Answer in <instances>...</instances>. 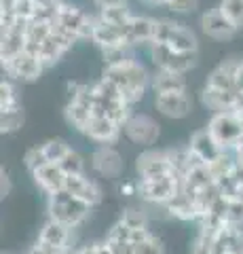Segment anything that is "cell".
<instances>
[{"instance_id":"6da1fadb","label":"cell","mask_w":243,"mask_h":254,"mask_svg":"<svg viewBox=\"0 0 243 254\" xmlns=\"http://www.w3.org/2000/svg\"><path fill=\"white\" fill-rule=\"evenodd\" d=\"M101 78H106L114 87H119L123 100L129 106L138 104L144 98V93L150 89L152 83V74L136 58H127L119 64H108L104 72H101Z\"/></svg>"},{"instance_id":"7a4b0ae2","label":"cell","mask_w":243,"mask_h":254,"mask_svg":"<svg viewBox=\"0 0 243 254\" xmlns=\"http://www.w3.org/2000/svg\"><path fill=\"white\" fill-rule=\"evenodd\" d=\"M91 210H93V205L78 199V197H74L66 189H61L57 193L47 197V212H49V218L57 220L70 229L81 227L83 222L89 218Z\"/></svg>"},{"instance_id":"3957f363","label":"cell","mask_w":243,"mask_h":254,"mask_svg":"<svg viewBox=\"0 0 243 254\" xmlns=\"http://www.w3.org/2000/svg\"><path fill=\"white\" fill-rule=\"evenodd\" d=\"M207 131L224 150H235L243 140V121L237 110L214 113L207 121Z\"/></svg>"},{"instance_id":"277c9868","label":"cell","mask_w":243,"mask_h":254,"mask_svg":"<svg viewBox=\"0 0 243 254\" xmlns=\"http://www.w3.org/2000/svg\"><path fill=\"white\" fill-rule=\"evenodd\" d=\"M53 9H55V19L64 28H68L78 41H91L93 34V23H96V15H89L68 0H51Z\"/></svg>"},{"instance_id":"5b68a950","label":"cell","mask_w":243,"mask_h":254,"mask_svg":"<svg viewBox=\"0 0 243 254\" xmlns=\"http://www.w3.org/2000/svg\"><path fill=\"white\" fill-rule=\"evenodd\" d=\"M138 182V197L150 205H165L178 195V190L182 189V178L178 174H169V176H161L154 180H136Z\"/></svg>"},{"instance_id":"8992f818","label":"cell","mask_w":243,"mask_h":254,"mask_svg":"<svg viewBox=\"0 0 243 254\" xmlns=\"http://www.w3.org/2000/svg\"><path fill=\"white\" fill-rule=\"evenodd\" d=\"M148 53H150V60L156 70H169V72H180V74L191 72L199 62V53H182L171 49L169 45H159V43L148 45Z\"/></svg>"},{"instance_id":"52a82bcc","label":"cell","mask_w":243,"mask_h":254,"mask_svg":"<svg viewBox=\"0 0 243 254\" xmlns=\"http://www.w3.org/2000/svg\"><path fill=\"white\" fill-rule=\"evenodd\" d=\"M123 136L138 146L152 148V144H156V140L161 136V125L152 117L133 113L129 121L123 125Z\"/></svg>"},{"instance_id":"ba28073f","label":"cell","mask_w":243,"mask_h":254,"mask_svg":"<svg viewBox=\"0 0 243 254\" xmlns=\"http://www.w3.org/2000/svg\"><path fill=\"white\" fill-rule=\"evenodd\" d=\"M2 68L6 76L11 81H21V83H32V81H38L41 74L45 72V64L36 58L34 53L30 51H21L19 55H15L11 60H4L2 62Z\"/></svg>"},{"instance_id":"9c48e42d","label":"cell","mask_w":243,"mask_h":254,"mask_svg":"<svg viewBox=\"0 0 243 254\" xmlns=\"http://www.w3.org/2000/svg\"><path fill=\"white\" fill-rule=\"evenodd\" d=\"M136 172L140 180H154L174 174L167 148H146L144 153H140L136 159Z\"/></svg>"},{"instance_id":"30bf717a","label":"cell","mask_w":243,"mask_h":254,"mask_svg":"<svg viewBox=\"0 0 243 254\" xmlns=\"http://www.w3.org/2000/svg\"><path fill=\"white\" fill-rule=\"evenodd\" d=\"M199 26H201V32L214 41H231V38L237 36V26L226 17L222 13L220 6L216 9H207L205 13H201L199 17Z\"/></svg>"},{"instance_id":"8fae6325","label":"cell","mask_w":243,"mask_h":254,"mask_svg":"<svg viewBox=\"0 0 243 254\" xmlns=\"http://www.w3.org/2000/svg\"><path fill=\"white\" fill-rule=\"evenodd\" d=\"M91 170L101 178L116 180V178L123 176L125 161H123L121 153L114 146H106L104 144V146H97L91 153Z\"/></svg>"},{"instance_id":"7c38bea8","label":"cell","mask_w":243,"mask_h":254,"mask_svg":"<svg viewBox=\"0 0 243 254\" xmlns=\"http://www.w3.org/2000/svg\"><path fill=\"white\" fill-rule=\"evenodd\" d=\"M154 108L167 119H184L193 113V98L188 91L154 93Z\"/></svg>"},{"instance_id":"4fadbf2b","label":"cell","mask_w":243,"mask_h":254,"mask_svg":"<svg viewBox=\"0 0 243 254\" xmlns=\"http://www.w3.org/2000/svg\"><path fill=\"white\" fill-rule=\"evenodd\" d=\"M83 136L89 138L91 142H96L97 146H104V144L112 146L123 136V127L108 117H91V121L85 127Z\"/></svg>"},{"instance_id":"5bb4252c","label":"cell","mask_w":243,"mask_h":254,"mask_svg":"<svg viewBox=\"0 0 243 254\" xmlns=\"http://www.w3.org/2000/svg\"><path fill=\"white\" fill-rule=\"evenodd\" d=\"M91 43L97 47L99 51H108V49H119V47H131L125 36V28L112 26L96 15V23H93V34H91Z\"/></svg>"},{"instance_id":"9a60e30c","label":"cell","mask_w":243,"mask_h":254,"mask_svg":"<svg viewBox=\"0 0 243 254\" xmlns=\"http://www.w3.org/2000/svg\"><path fill=\"white\" fill-rule=\"evenodd\" d=\"M188 148L193 150L194 155H197L203 163H214L218 157H222L226 150L218 144L216 138L211 136V133L207 131V127H203V129H197L191 136V140H188Z\"/></svg>"},{"instance_id":"2e32d148","label":"cell","mask_w":243,"mask_h":254,"mask_svg":"<svg viewBox=\"0 0 243 254\" xmlns=\"http://www.w3.org/2000/svg\"><path fill=\"white\" fill-rule=\"evenodd\" d=\"M154 28L156 19L148 15H131L129 23L125 26V36L131 47L138 45H150L154 41Z\"/></svg>"},{"instance_id":"e0dca14e","label":"cell","mask_w":243,"mask_h":254,"mask_svg":"<svg viewBox=\"0 0 243 254\" xmlns=\"http://www.w3.org/2000/svg\"><path fill=\"white\" fill-rule=\"evenodd\" d=\"M66 190H70L74 197L87 201L89 205H96L101 201V189L93 178H89L87 174H72L66 178Z\"/></svg>"},{"instance_id":"ac0fdd59","label":"cell","mask_w":243,"mask_h":254,"mask_svg":"<svg viewBox=\"0 0 243 254\" xmlns=\"http://www.w3.org/2000/svg\"><path fill=\"white\" fill-rule=\"evenodd\" d=\"M32 178L36 182V187L43 190V193L49 197L53 193H57V190L66 189V178L68 174L61 170L59 163H47L43 165L41 170H38L36 174H32Z\"/></svg>"},{"instance_id":"d6986e66","label":"cell","mask_w":243,"mask_h":254,"mask_svg":"<svg viewBox=\"0 0 243 254\" xmlns=\"http://www.w3.org/2000/svg\"><path fill=\"white\" fill-rule=\"evenodd\" d=\"M165 212L169 216L184 220V222H199L201 220V210H199L197 201H194L184 189H180L178 195L165 205Z\"/></svg>"},{"instance_id":"ffe728a7","label":"cell","mask_w":243,"mask_h":254,"mask_svg":"<svg viewBox=\"0 0 243 254\" xmlns=\"http://www.w3.org/2000/svg\"><path fill=\"white\" fill-rule=\"evenodd\" d=\"M235 66H237V58H229L222 64H218L209 72L203 87H209L216 91H237L235 89Z\"/></svg>"},{"instance_id":"44dd1931","label":"cell","mask_w":243,"mask_h":254,"mask_svg":"<svg viewBox=\"0 0 243 254\" xmlns=\"http://www.w3.org/2000/svg\"><path fill=\"white\" fill-rule=\"evenodd\" d=\"M165 45H169L171 49L182 51V53H199V38H197V34H194L188 26L180 23V21H174Z\"/></svg>"},{"instance_id":"7402d4cb","label":"cell","mask_w":243,"mask_h":254,"mask_svg":"<svg viewBox=\"0 0 243 254\" xmlns=\"http://www.w3.org/2000/svg\"><path fill=\"white\" fill-rule=\"evenodd\" d=\"M38 240L45 242V244H49V246H55V248H68V250H72V229L66 227V225H61V222L57 220H47L43 229H41V233H38Z\"/></svg>"},{"instance_id":"603a6c76","label":"cell","mask_w":243,"mask_h":254,"mask_svg":"<svg viewBox=\"0 0 243 254\" xmlns=\"http://www.w3.org/2000/svg\"><path fill=\"white\" fill-rule=\"evenodd\" d=\"M186 74L180 72H169V70H156L152 74L150 89L154 93H174V91H188L186 85Z\"/></svg>"},{"instance_id":"cb8c5ba5","label":"cell","mask_w":243,"mask_h":254,"mask_svg":"<svg viewBox=\"0 0 243 254\" xmlns=\"http://www.w3.org/2000/svg\"><path fill=\"white\" fill-rule=\"evenodd\" d=\"M64 117L68 125H72L76 131H85V127H87V123L91 121L93 113L89 108H85L83 104H78V102H66V108H64Z\"/></svg>"},{"instance_id":"d4e9b609","label":"cell","mask_w":243,"mask_h":254,"mask_svg":"<svg viewBox=\"0 0 243 254\" xmlns=\"http://www.w3.org/2000/svg\"><path fill=\"white\" fill-rule=\"evenodd\" d=\"M19 106H21V98L17 93V87H15V81L2 78V83H0V110L19 108Z\"/></svg>"},{"instance_id":"484cf974","label":"cell","mask_w":243,"mask_h":254,"mask_svg":"<svg viewBox=\"0 0 243 254\" xmlns=\"http://www.w3.org/2000/svg\"><path fill=\"white\" fill-rule=\"evenodd\" d=\"M23 121H26V117H23L21 106L0 110V129H2V133H15L17 129H21Z\"/></svg>"},{"instance_id":"4316f807","label":"cell","mask_w":243,"mask_h":254,"mask_svg":"<svg viewBox=\"0 0 243 254\" xmlns=\"http://www.w3.org/2000/svg\"><path fill=\"white\" fill-rule=\"evenodd\" d=\"M97 15L104 21L108 23H112V26H119V28H125L129 23L131 19V11H129V6H110V9H99Z\"/></svg>"},{"instance_id":"83f0119b","label":"cell","mask_w":243,"mask_h":254,"mask_svg":"<svg viewBox=\"0 0 243 254\" xmlns=\"http://www.w3.org/2000/svg\"><path fill=\"white\" fill-rule=\"evenodd\" d=\"M43 148H45V155H47V159H49V163H59L61 159L68 155L70 144L61 138H51V140L45 142Z\"/></svg>"},{"instance_id":"f1b7e54d","label":"cell","mask_w":243,"mask_h":254,"mask_svg":"<svg viewBox=\"0 0 243 254\" xmlns=\"http://www.w3.org/2000/svg\"><path fill=\"white\" fill-rule=\"evenodd\" d=\"M47 163H49V159H47V155H45L43 144H41V146L28 148V150H26V155H23V165L28 168L30 174H36V172L41 170L43 165H47Z\"/></svg>"},{"instance_id":"f546056e","label":"cell","mask_w":243,"mask_h":254,"mask_svg":"<svg viewBox=\"0 0 243 254\" xmlns=\"http://www.w3.org/2000/svg\"><path fill=\"white\" fill-rule=\"evenodd\" d=\"M218 6L237 26V30H243V0H220Z\"/></svg>"},{"instance_id":"4dcf8cb0","label":"cell","mask_w":243,"mask_h":254,"mask_svg":"<svg viewBox=\"0 0 243 254\" xmlns=\"http://www.w3.org/2000/svg\"><path fill=\"white\" fill-rule=\"evenodd\" d=\"M59 165L68 176H72V174H85V159L81 157V153H76L74 148L68 150V155L61 159Z\"/></svg>"},{"instance_id":"1f68e13d","label":"cell","mask_w":243,"mask_h":254,"mask_svg":"<svg viewBox=\"0 0 243 254\" xmlns=\"http://www.w3.org/2000/svg\"><path fill=\"white\" fill-rule=\"evenodd\" d=\"M127 227L131 229H146L148 227V216H146V212L144 210H140V208H127V210H123L121 214V218Z\"/></svg>"},{"instance_id":"d6a6232c","label":"cell","mask_w":243,"mask_h":254,"mask_svg":"<svg viewBox=\"0 0 243 254\" xmlns=\"http://www.w3.org/2000/svg\"><path fill=\"white\" fill-rule=\"evenodd\" d=\"M38 2H41V0H13L11 9L19 19L32 21L36 15V9H38Z\"/></svg>"},{"instance_id":"836d02e7","label":"cell","mask_w":243,"mask_h":254,"mask_svg":"<svg viewBox=\"0 0 243 254\" xmlns=\"http://www.w3.org/2000/svg\"><path fill=\"white\" fill-rule=\"evenodd\" d=\"M136 252L138 254H165V246H163V242L156 235H150L148 240L136 246Z\"/></svg>"},{"instance_id":"e575fe53","label":"cell","mask_w":243,"mask_h":254,"mask_svg":"<svg viewBox=\"0 0 243 254\" xmlns=\"http://www.w3.org/2000/svg\"><path fill=\"white\" fill-rule=\"evenodd\" d=\"M131 231L133 229L127 227L123 220H116L114 225L108 229V235L106 240H116V242H131Z\"/></svg>"},{"instance_id":"d590c367","label":"cell","mask_w":243,"mask_h":254,"mask_svg":"<svg viewBox=\"0 0 243 254\" xmlns=\"http://www.w3.org/2000/svg\"><path fill=\"white\" fill-rule=\"evenodd\" d=\"M199 6V0H171L167 4V9L171 13H180V15H188V13H194Z\"/></svg>"},{"instance_id":"8d00e7d4","label":"cell","mask_w":243,"mask_h":254,"mask_svg":"<svg viewBox=\"0 0 243 254\" xmlns=\"http://www.w3.org/2000/svg\"><path fill=\"white\" fill-rule=\"evenodd\" d=\"M106 244L110 246L112 254H136V246L131 242H116V240H106Z\"/></svg>"},{"instance_id":"74e56055","label":"cell","mask_w":243,"mask_h":254,"mask_svg":"<svg viewBox=\"0 0 243 254\" xmlns=\"http://www.w3.org/2000/svg\"><path fill=\"white\" fill-rule=\"evenodd\" d=\"M11 189H13V185H11L9 174L2 170V172H0V195H2V197H9V195H11Z\"/></svg>"},{"instance_id":"f35d334b","label":"cell","mask_w":243,"mask_h":254,"mask_svg":"<svg viewBox=\"0 0 243 254\" xmlns=\"http://www.w3.org/2000/svg\"><path fill=\"white\" fill-rule=\"evenodd\" d=\"M150 235H152V233L148 231V227H146V229H133V231H131V244L138 246V244H142L144 240H148Z\"/></svg>"},{"instance_id":"ab89813d","label":"cell","mask_w":243,"mask_h":254,"mask_svg":"<svg viewBox=\"0 0 243 254\" xmlns=\"http://www.w3.org/2000/svg\"><path fill=\"white\" fill-rule=\"evenodd\" d=\"M97 9H110V6H127V0H93Z\"/></svg>"},{"instance_id":"60d3db41","label":"cell","mask_w":243,"mask_h":254,"mask_svg":"<svg viewBox=\"0 0 243 254\" xmlns=\"http://www.w3.org/2000/svg\"><path fill=\"white\" fill-rule=\"evenodd\" d=\"M119 190L123 195H138V182H121Z\"/></svg>"},{"instance_id":"b9f144b4","label":"cell","mask_w":243,"mask_h":254,"mask_svg":"<svg viewBox=\"0 0 243 254\" xmlns=\"http://www.w3.org/2000/svg\"><path fill=\"white\" fill-rule=\"evenodd\" d=\"M70 254H97V252H96V244H85L81 248H72Z\"/></svg>"},{"instance_id":"7bdbcfd3","label":"cell","mask_w":243,"mask_h":254,"mask_svg":"<svg viewBox=\"0 0 243 254\" xmlns=\"http://www.w3.org/2000/svg\"><path fill=\"white\" fill-rule=\"evenodd\" d=\"M96 252H97V254H112L110 246L106 244V240H104V242H96Z\"/></svg>"},{"instance_id":"ee69618b","label":"cell","mask_w":243,"mask_h":254,"mask_svg":"<svg viewBox=\"0 0 243 254\" xmlns=\"http://www.w3.org/2000/svg\"><path fill=\"white\" fill-rule=\"evenodd\" d=\"M233 153H235V155H237V159H239V161L243 163V140L239 142V146H237V148H235V150H233Z\"/></svg>"},{"instance_id":"f6af8a7d","label":"cell","mask_w":243,"mask_h":254,"mask_svg":"<svg viewBox=\"0 0 243 254\" xmlns=\"http://www.w3.org/2000/svg\"><path fill=\"white\" fill-rule=\"evenodd\" d=\"M144 2L152 6H165V0H144Z\"/></svg>"},{"instance_id":"bcb514c9","label":"cell","mask_w":243,"mask_h":254,"mask_svg":"<svg viewBox=\"0 0 243 254\" xmlns=\"http://www.w3.org/2000/svg\"><path fill=\"white\" fill-rule=\"evenodd\" d=\"M237 113L241 115V121H243V108H241V110H237Z\"/></svg>"},{"instance_id":"7dc6e473","label":"cell","mask_w":243,"mask_h":254,"mask_svg":"<svg viewBox=\"0 0 243 254\" xmlns=\"http://www.w3.org/2000/svg\"><path fill=\"white\" fill-rule=\"evenodd\" d=\"M169 2H171V0H165V6H167V4H169Z\"/></svg>"},{"instance_id":"c3c4849f","label":"cell","mask_w":243,"mask_h":254,"mask_svg":"<svg viewBox=\"0 0 243 254\" xmlns=\"http://www.w3.org/2000/svg\"><path fill=\"white\" fill-rule=\"evenodd\" d=\"M237 254H243V252H237Z\"/></svg>"}]
</instances>
